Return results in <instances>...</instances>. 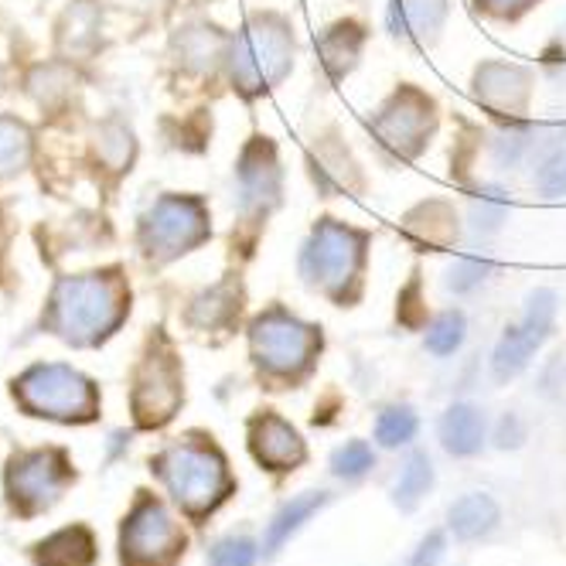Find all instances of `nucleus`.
Returning <instances> with one entry per match:
<instances>
[{"instance_id": "f257e3e1", "label": "nucleus", "mask_w": 566, "mask_h": 566, "mask_svg": "<svg viewBox=\"0 0 566 566\" xmlns=\"http://www.w3.org/2000/svg\"><path fill=\"white\" fill-rule=\"evenodd\" d=\"M130 291L116 270L62 276L49 301L45 325L69 345L90 348L124 325Z\"/></svg>"}, {"instance_id": "f03ea898", "label": "nucleus", "mask_w": 566, "mask_h": 566, "mask_svg": "<svg viewBox=\"0 0 566 566\" xmlns=\"http://www.w3.org/2000/svg\"><path fill=\"white\" fill-rule=\"evenodd\" d=\"M154 474L188 518L212 515L232 495V474L216 443L188 437L154 458Z\"/></svg>"}, {"instance_id": "7ed1b4c3", "label": "nucleus", "mask_w": 566, "mask_h": 566, "mask_svg": "<svg viewBox=\"0 0 566 566\" xmlns=\"http://www.w3.org/2000/svg\"><path fill=\"white\" fill-rule=\"evenodd\" d=\"M291 65H294V34L291 24L276 14L253 18L232 42L229 72L232 83L247 96H260L273 90L291 72Z\"/></svg>"}, {"instance_id": "20e7f679", "label": "nucleus", "mask_w": 566, "mask_h": 566, "mask_svg": "<svg viewBox=\"0 0 566 566\" xmlns=\"http://www.w3.org/2000/svg\"><path fill=\"white\" fill-rule=\"evenodd\" d=\"M14 399L31 417L59 423H93L99 417V392L93 379L69 366H34L14 379Z\"/></svg>"}, {"instance_id": "39448f33", "label": "nucleus", "mask_w": 566, "mask_h": 566, "mask_svg": "<svg viewBox=\"0 0 566 566\" xmlns=\"http://www.w3.org/2000/svg\"><path fill=\"white\" fill-rule=\"evenodd\" d=\"M366 260V235L345 222L321 219L301 250V276L314 291L328 297H345Z\"/></svg>"}, {"instance_id": "423d86ee", "label": "nucleus", "mask_w": 566, "mask_h": 566, "mask_svg": "<svg viewBox=\"0 0 566 566\" xmlns=\"http://www.w3.org/2000/svg\"><path fill=\"white\" fill-rule=\"evenodd\" d=\"M317 348H321L317 328L304 325L301 317H294L283 307L260 314L250 328L253 361L266 376H276V379H297L301 373H307Z\"/></svg>"}, {"instance_id": "0eeeda50", "label": "nucleus", "mask_w": 566, "mask_h": 566, "mask_svg": "<svg viewBox=\"0 0 566 566\" xmlns=\"http://www.w3.org/2000/svg\"><path fill=\"white\" fill-rule=\"evenodd\" d=\"M75 481V471L59 448L45 451H21L8 461L4 471V495L8 509L18 518H34L49 512L69 484Z\"/></svg>"}, {"instance_id": "6e6552de", "label": "nucleus", "mask_w": 566, "mask_h": 566, "mask_svg": "<svg viewBox=\"0 0 566 566\" xmlns=\"http://www.w3.org/2000/svg\"><path fill=\"white\" fill-rule=\"evenodd\" d=\"M181 522L154 495H140L119 530V563L124 566H175L185 553Z\"/></svg>"}, {"instance_id": "1a4fd4ad", "label": "nucleus", "mask_w": 566, "mask_h": 566, "mask_svg": "<svg viewBox=\"0 0 566 566\" xmlns=\"http://www.w3.org/2000/svg\"><path fill=\"white\" fill-rule=\"evenodd\" d=\"M209 239V212L198 198L165 195L140 219V247L150 260H175Z\"/></svg>"}, {"instance_id": "9d476101", "label": "nucleus", "mask_w": 566, "mask_h": 566, "mask_svg": "<svg viewBox=\"0 0 566 566\" xmlns=\"http://www.w3.org/2000/svg\"><path fill=\"white\" fill-rule=\"evenodd\" d=\"M185 399L181 389V366L165 338H157L150 352L144 355L140 369L134 376V392H130V407L137 427H165Z\"/></svg>"}, {"instance_id": "9b49d317", "label": "nucleus", "mask_w": 566, "mask_h": 566, "mask_svg": "<svg viewBox=\"0 0 566 566\" xmlns=\"http://www.w3.org/2000/svg\"><path fill=\"white\" fill-rule=\"evenodd\" d=\"M437 127L433 103L420 90H399L369 124L379 147L396 157H417Z\"/></svg>"}, {"instance_id": "f8f14e48", "label": "nucleus", "mask_w": 566, "mask_h": 566, "mask_svg": "<svg viewBox=\"0 0 566 566\" xmlns=\"http://www.w3.org/2000/svg\"><path fill=\"white\" fill-rule=\"evenodd\" d=\"M553 317H556V294L553 291H536L525 304V314L518 325H512L502 342L495 345L492 355V373L499 382L515 379L525 366L533 361V355L539 352V345L549 338L553 328Z\"/></svg>"}, {"instance_id": "ddd939ff", "label": "nucleus", "mask_w": 566, "mask_h": 566, "mask_svg": "<svg viewBox=\"0 0 566 566\" xmlns=\"http://www.w3.org/2000/svg\"><path fill=\"white\" fill-rule=\"evenodd\" d=\"M280 198V165L273 144L253 140L239 157V206L242 212H266Z\"/></svg>"}, {"instance_id": "4468645a", "label": "nucleus", "mask_w": 566, "mask_h": 566, "mask_svg": "<svg viewBox=\"0 0 566 566\" xmlns=\"http://www.w3.org/2000/svg\"><path fill=\"white\" fill-rule=\"evenodd\" d=\"M250 451L266 471H291L304 461L301 433L276 413H263L250 427Z\"/></svg>"}, {"instance_id": "2eb2a0df", "label": "nucleus", "mask_w": 566, "mask_h": 566, "mask_svg": "<svg viewBox=\"0 0 566 566\" xmlns=\"http://www.w3.org/2000/svg\"><path fill=\"white\" fill-rule=\"evenodd\" d=\"M533 93V75L509 65V62H489L474 72V96L478 103L492 106L499 113H518Z\"/></svg>"}, {"instance_id": "dca6fc26", "label": "nucleus", "mask_w": 566, "mask_h": 566, "mask_svg": "<svg viewBox=\"0 0 566 566\" xmlns=\"http://www.w3.org/2000/svg\"><path fill=\"white\" fill-rule=\"evenodd\" d=\"M386 21L402 42H427L448 21V0H392Z\"/></svg>"}, {"instance_id": "f3484780", "label": "nucleus", "mask_w": 566, "mask_h": 566, "mask_svg": "<svg viewBox=\"0 0 566 566\" xmlns=\"http://www.w3.org/2000/svg\"><path fill=\"white\" fill-rule=\"evenodd\" d=\"M34 566H93L96 563V536L86 525H69L52 533L31 549Z\"/></svg>"}, {"instance_id": "a211bd4d", "label": "nucleus", "mask_w": 566, "mask_h": 566, "mask_svg": "<svg viewBox=\"0 0 566 566\" xmlns=\"http://www.w3.org/2000/svg\"><path fill=\"white\" fill-rule=\"evenodd\" d=\"M530 157L536 188L543 195H566V127L536 130Z\"/></svg>"}, {"instance_id": "6ab92c4d", "label": "nucleus", "mask_w": 566, "mask_h": 566, "mask_svg": "<svg viewBox=\"0 0 566 566\" xmlns=\"http://www.w3.org/2000/svg\"><path fill=\"white\" fill-rule=\"evenodd\" d=\"M440 440L443 451L454 458H471L481 451L484 443V417L471 402H454V407L443 413L440 420Z\"/></svg>"}, {"instance_id": "aec40b11", "label": "nucleus", "mask_w": 566, "mask_h": 566, "mask_svg": "<svg viewBox=\"0 0 566 566\" xmlns=\"http://www.w3.org/2000/svg\"><path fill=\"white\" fill-rule=\"evenodd\" d=\"M328 505V495L325 492H304V495H294L287 505H283L273 522L266 525V536H263V553L273 556L283 549V543H291V536L301 530L304 522H311L321 509Z\"/></svg>"}, {"instance_id": "412c9836", "label": "nucleus", "mask_w": 566, "mask_h": 566, "mask_svg": "<svg viewBox=\"0 0 566 566\" xmlns=\"http://www.w3.org/2000/svg\"><path fill=\"white\" fill-rule=\"evenodd\" d=\"M451 522V533L464 543H474L481 536H489L495 525H499V505L492 495L484 492H471L464 499H458L448 512Z\"/></svg>"}, {"instance_id": "4be33fe9", "label": "nucleus", "mask_w": 566, "mask_h": 566, "mask_svg": "<svg viewBox=\"0 0 566 566\" xmlns=\"http://www.w3.org/2000/svg\"><path fill=\"white\" fill-rule=\"evenodd\" d=\"M358 49H361V31L355 24H335L321 34V45H317L321 65H325L332 78H342L355 65Z\"/></svg>"}, {"instance_id": "5701e85b", "label": "nucleus", "mask_w": 566, "mask_h": 566, "mask_svg": "<svg viewBox=\"0 0 566 566\" xmlns=\"http://www.w3.org/2000/svg\"><path fill=\"white\" fill-rule=\"evenodd\" d=\"M433 484V464L427 454H410V461L402 464L399 481H396V505L402 512H413L420 505V499L430 492Z\"/></svg>"}, {"instance_id": "b1692460", "label": "nucleus", "mask_w": 566, "mask_h": 566, "mask_svg": "<svg viewBox=\"0 0 566 566\" xmlns=\"http://www.w3.org/2000/svg\"><path fill=\"white\" fill-rule=\"evenodd\" d=\"M31 157V134L11 116H0V178L18 175Z\"/></svg>"}, {"instance_id": "393cba45", "label": "nucleus", "mask_w": 566, "mask_h": 566, "mask_svg": "<svg viewBox=\"0 0 566 566\" xmlns=\"http://www.w3.org/2000/svg\"><path fill=\"white\" fill-rule=\"evenodd\" d=\"M509 216V198L505 191L499 188H481L474 198H471V206H468V222H471V232L474 235H492L502 229Z\"/></svg>"}, {"instance_id": "a878e982", "label": "nucleus", "mask_w": 566, "mask_h": 566, "mask_svg": "<svg viewBox=\"0 0 566 566\" xmlns=\"http://www.w3.org/2000/svg\"><path fill=\"white\" fill-rule=\"evenodd\" d=\"M468 335V321L461 311H443L440 317H433V325L427 328V348L433 355H454L461 348Z\"/></svg>"}, {"instance_id": "bb28decb", "label": "nucleus", "mask_w": 566, "mask_h": 566, "mask_svg": "<svg viewBox=\"0 0 566 566\" xmlns=\"http://www.w3.org/2000/svg\"><path fill=\"white\" fill-rule=\"evenodd\" d=\"M417 427L420 423L410 407H389L376 420V440L382 448H402V443H410L417 437Z\"/></svg>"}, {"instance_id": "cd10ccee", "label": "nucleus", "mask_w": 566, "mask_h": 566, "mask_svg": "<svg viewBox=\"0 0 566 566\" xmlns=\"http://www.w3.org/2000/svg\"><path fill=\"white\" fill-rule=\"evenodd\" d=\"M311 175L321 185V191L332 195V191H342V188L352 185L355 168H352V160L342 150H335V157H328L325 150H317V154H311Z\"/></svg>"}, {"instance_id": "c85d7f7f", "label": "nucleus", "mask_w": 566, "mask_h": 566, "mask_svg": "<svg viewBox=\"0 0 566 566\" xmlns=\"http://www.w3.org/2000/svg\"><path fill=\"white\" fill-rule=\"evenodd\" d=\"M373 464H376V454H373V448H369L366 440H348L345 448H338L332 454V471L338 478H345V481H355L361 474H369Z\"/></svg>"}, {"instance_id": "c756f323", "label": "nucleus", "mask_w": 566, "mask_h": 566, "mask_svg": "<svg viewBox=\"0 0 566 566\" xmlns=\"http://www.w3.org/2000/svg\"><path fill=\"white\" fill-rule=\"evenodd\" d=\"M96 147H99V157L113 171H119L124 165H130L134 157V140H130V130L119 127V124H106L96 137Z\"/></svg>"}, {"instance_id": "7c9ffc66", "label": "nucleus", "mask_w": 566, "mask_h": 566, "mask_svg": "<svg viewBox=\"0 0 566 566\" xmlns=\"http://www.w3.org/2000/svg\"><path fill=\"white\" fill-rule=\"evenodd\" d=\"M489 273H492V263H489V260L461 256V260H454L451 270H448V287H451L454 294H471V291L481 287L484 280H489Z\"/></svg>"}, {"instance_id": "2f4dec72", "label": "nucleus", "mask_w": 566, "mask_h": 566, "mask_svg": "<svg viewBox=\"0 0 566 566\" xmlns=\"http://www.w3.org/2000/svg\"><path fill=\"white\" fill-rule=\"evenodd\" d=\"M533 140H536V134H533V130L509 127L505 134H499V137H495V147H492L495 165H499V168H515L522 157H530Z\"/></svg>"}, {"instance_id": "473e14b6", "label": "nucleus", "mask_w": 566, "mask_h": 566, "mask_svg": "<svg viewBox=\"0 0 566 566\" xmlns=\"http://www.w3.org/2000/svg\"><path fill=\"white\" fill-rule=\"evenodd\" d=\"M222 294H226V287H219V291H212V294H206V297H198V301L191 304V321H195V325H201V328L226 325V321L232 317V311H235V304H232V301L222 304Z\"/></svg>"}, {"instance_id": "72a5a7b5", "label": "nucleus", "mask_w": 566, "mask_h": 566, "mask_svg": "<svg viewBox=\"0 0 566 566\" xmlns=\"http://www.w3.org/2000/svg\"><path fill=\"white\" fill-rule=\"evenodd\" d=\"M256 563V543L247 536H229L212 549V566H253Z\"/></svg>"}, {"instance_id": "f704fd0d", "label": "nucleus", "mask_w": 566, "mask_h": 566, "mask_svg": "<svg viewBox=\"0 0 566 566\" xmlns=\"http://www.w3.org/2000/svg\"><path fill=\"white\" fill-rule=\"evenodd\" d=\"M440 556H443V533H430V536L417 546L410 566H437Z\"/></svg>"}, {"instance_id": "c9c22d12", "label": "nucleus", "mask_w": 566, "mask_h": 566, "mask_svg": "<svg viewBox=\"0 0 566 566\" xmlns=\"http://www.w3.org/2000/svg\"><path fill=\"white\" fill-rule=\"evenodd\" d=\"M530 4H533V0H478V8H481V11L499 14V18H512V14L525 11Z\"/></svg>"}, {"instance_id": "e433bc0d", "label": "nucleus", "mask_w": 566, "mask_h": 566, "mask_svg": "<svg viewBox=\"0 0 566 566\" xmlns=\"http://www.w3.org/2000/svg\"><path fill=\"white\" fill-rule=\"evenodd\" d=\"M518 420L515 417H505L502 420V427H499V443H502V448H515V443H518Z\"/></svg>"}, {"instance_id": "4c0bfd02", "label": "nucleus", "mask_w": 566, "mask_h": 566, "mask_svg": "<svg viewBox=\"0 0 566 566\" xmlns=\"http://www.w3.org/2000/svg\"><path fill=\"white\" fill-rule=\"evenodd\" d=\"M0 83H4V75H0Z\"/></svg>"}]
</instances>
